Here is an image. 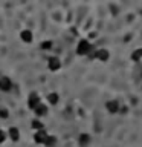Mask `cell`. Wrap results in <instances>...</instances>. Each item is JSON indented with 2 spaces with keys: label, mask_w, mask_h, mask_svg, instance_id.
<instances>
[{
  "label": "cell",
  "mask_w": 142,
  "mask_h": 147,
  "mask_svg": "<svg viewBox=\"0 0 142 147\" xmlns=\"http://www.w3.org/2000/svg\"><path fill=\"white\" fill-rule=\"evenodd\" d=\"M11 87H12V81L9 80L8 77H2V78H0V90L8 92V90H11Z\"/></svg>",
  "instance_id": "5"
},
{
  "label": "cell",
  "mask_w": 142,
  "mask_h": 147,
  "mask_svg": "<svg viewBox=\"0 0 142 147\" xmlns=\"http://www.w3.org/2000/svg\"><path fill=\"white\" fill-rule=\"evenodd\" d=\"M9 117V112H8V109H5V107H0V118H8Z\"/></svg>",
  "instance_id": "17"
},
{
  "label": "cell",
  "mask_w": 142,
  "mask_h": 147,
  "mask_svg": "<svg viewBox=\"0 0 142 147\" xmlns=\"http://www.w3.org/2000/svg\"><path fill=\"white\" fill-rule=\"evenodd\" d=\"M9 138H11L12 141H18L20 140V130H18L17 127H11L9 129Z\"/></svg>",
  "instance_id": "11"
},
{
  "label": "cell",
  "mask_w": 142,
  "mask_h": 147,
  "mask_svg": "<svg viewBox=\"0 0 142 147\" xmlns=\"http://www.w3.org/2000/svg\"><path fill=\"white\" fill-rule=\"evenodd\" d=\"M5 140H6V133H5L2 129H0V142H3Z\"/></svg>",
  "instance_id": "18"
},
{
  "label": "cell",
  "mask_w": 142,
  "mask_h": 147,
  "mask_svg": "<svg viewBox=\"0 0 142 147\" xmlns=\"http://www.w3.org/2000/svg\"><path fill=\"white\" fill-rule=\"evenodd\" d=\"M20 38H21V41H25V43H32V40H34V35H32L31 31L25 29V31L20 32Z\"/></svg>",
  "instance_id": "8"
},
{
  "label": "cell",
  "mask_w": 142,
  "mask_h": 147,
  "mask_svg": "<svg viewBox=\"0 0 142 147\" xmlns=\"http://www.w3.org/2000/svg\"><path fill=\"white\" fill-rule=\"evenodd\" d=\"M34 112H35V115H37L38 118H40V117H44V115L48 113V107H46L44 104H41V103H40V104L34 109Z\"/></svg>",
  "instance_id": "9"
},
{
  "label": "cell",
  "mask_w": 142,
  "mask_h": 147,
  "mask_svg": "<svg viewBox=\"0 0 142 147\" xmlns=\"http://www.w3.org/2000/svg\"><path fill=\"white\" fill-rule=\"evenodd\" d=\"M105 109L109 110V113H118L119 112V103H118V100H110L105 103Z\"/></svg>",
  "instance_id": "2"
},
{
  "label": "cell",
  "mask_w": 142,
  "mask_h": 147,
  "mask_svg": "<svg viewBox=\"0 0 142 147\" xmlns=\"http://www.w3.org/2000/svg\"><path fill=\"white\" fill-rule=\"evenodd\" d=\"M78 142H80L81 147H87V146H89V142H90V135H87V133H81Z\"/></svg>",
  "instance_id": "10"
},
{
  "label": "cell",
  "mask_w": 142,
  "mask_h": 147,
  "mask_svg": "<svg viewBox=\"0 0 142 147\" xmlns=\"http://www.w3.org/2000/svg\"><path fill=\"white\" fill-rule=\"evenodd\" d=\"M48 67L50 71H58L60 67H61V61H60L58 57H50L48 60Z\"/></svg>",
  "instance_id": "3"
},
{
  "label": "cell",
  "mask_w": 142,
  "mask_h": 147,
  "mask_svg": "<svg viewBox=\"0 0 142 147\" xmlns=\"http://www.w3.org/2000/svg\"><path fill=\"white\" fill-rule=\"evenodd\" d=\"M55 144H57V138L48 135V138H46V141H44V146L46 147H54Z\"/></svg>",
  "instance_id": "12"
},
{
  "label": "cell",
  "mask_w": 142,
  "mask_h": 147,
  "mask_svg": "<svg viewBox=\"0 0 142 147\" xmlns=\"http://www.w3.org/2000/svg\"><path fill=\"white\" fill-rule=\"evenodd\" d=\"M40 48H41V51H50V49H52V41H50V40L43 41V43L40 45Z\"/></svg>",
  "instance_id": "14"
},
{
  "label": "cell",
  "mask_w": 142,
  "mask_h": 147,
  "mask_svg": "<svg viewBox=\"0 0 142 147\" xmlns=\"http://www.w3.org/2000/svg\"><path fill=\"white\" fill-rule=\"evenodd\" d=\"M109 57H110V54L107 49H98L96 51V55H95V58H98L99 61H107Z\"/></svg>",
  "instance_id": "7"
},
{
  "label": "cell",
  "mask_w": 142,
  "mask_h": 147,
  "mask_svg": "<svg viewBox=\"0 0 142 147\" xmlns=\"http://www.w3.org/2000/svg\"><path fill=\"white\" fill-rule=\"evenodd\" d=\"M93 48H92V45L87 40H80V43L76 46V54L78 55H89V52Z\"/></svg>",
  "instance_id": "1"
},
{
  "label": "cell",
  "mask_w": 142,
  "mask_h": 147,
  "mask_svg": "<svg viewBox=\"0 0 142 147\" xmlns=\"http://www.w3.org/2000/svg\"><path fill=\"white\" fill-rule=\"evenodd\" d=\"M46 138H48V133H46V130L43 129V130H37V132H35L34 141L37 142V144H44Z\"/></svg>",
  "instance_id": "4"
},
{
  "label": "cell",
  "mask_w": 142,
  "mask_h": 147,
  "mask_svg": "<svg viewBox=\"0 0 142 147\" xmlns=\"http://www.w3.org/2000/svg\"><path fill=\"white\" fill-rule=\"evenodd\" d=\"M58 100H60V96H58V94H55V92H52V94L48 95V101L50 104H57Z\"/></svg>",
  "instance_id": "13"
},
{
  "label": "cell",
  "mask_w": 142,
  "mask_h": 147,
  "mask_svg": "<svg viewBox=\"0 0 142 147\" xmlns=\"http://www.w3.org/2000/svg\"><path fill=\"white\" fill-rule=\"evenodd\" d=\"M131 58H133V61H139V60L142 58V49H137L136 52H133Z\"/></svg>",
  "instance_id": "16"
},
{
  "label": "cell",
  "mask_w": 142,
  "mask_h": 147,
  "mask_svg": "<svg viewBox=\"0 0 142 147\" xmlns=\"http://www.w3.org/2000/svg\"><path fill=\"white\" fill-rule=\"evenodd\" d=\"M32 127H34L35 130H43V123H41L40 119H34V121H32Z\"/></svg>",
  "instance_id": "15"
},
{
  "label": "cell",
  "mask_w": 142,
  "mask_h": 147,
  "mask_svg": "<svg viewBox=\"0 0 142 147\" xmlns=\"http://www.w3.org/2000/svg\"><path fill=\"white\" fill-rule=\"evenodd\" d=\"M38 104H40V96H38V94H31L29 98H27V106H29L31 109H35Z\"/></svg>",
  "instance_id": "6"
}]
</instances>
